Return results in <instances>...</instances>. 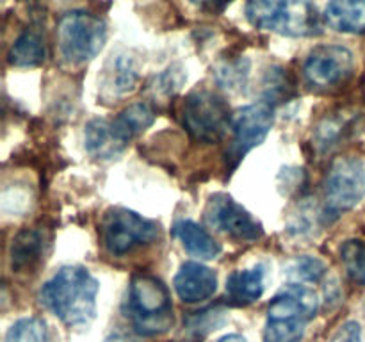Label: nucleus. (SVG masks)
Masks as SVG:
<instances>
[{
    "label": "nucleus",
    "instance_id": "nucleus-13",
    "mask_svg": "<svg viewBox=\"0 0 365 342\" xmlns=\"http://www.w3.org/2000/svg\"><path fill=\"white\" fill-rule=\"evenodd\" d=\"M139 82V64L130 52H116L106 63L102 73V91L107 96H123Z\"/></svg>",
    "mask_w": 365,
    "mask_h": 342
},
{
    "label": "nucleus",
    "instance_id": "nucleus-8",
    "mask_svg": "<svg viewBox=\"0 0 365 342\" xmlns=\"http://www.w3.org/2000/svg\"><path fill=\"white\" fill-rule=\"evenodd\" d=\"M365 196V164L356 157H341L331 164L324 182L328 212L339 214L355 209Z\"/></svg>",
    "mask_w": 365,
    "mask_h": 342
},
{
    "label": "nucleus",
    "instance_id": "nucleus-26",
    "mask_svg": "<svg viewBox=\"0 0 365 342\" xmlns=\"http://www.w3.org/2000/svg\"><path fill=\"white\" fill-rule=\"evenodd\" d=\"M187 75L184 73V68L178 66V64H173L168 70H164L163 73L155 75L150 82V91H153L155 98H170L173 96L178 89L182 88V84L185 82Z\"/></svg>",
    "mask_w": 365,
    "mask_h": 342
},
{
    "label": "nucleus",
    "instance_id": "nucleus-11",
    "mask_svg": "<svg viewBox=\"0 0 365 342\" xmlns=\"http://www.w3.org/2000/svg\"><path fill=\"white\" fill-rule=\"evenodd\" d=\"M319 309V298L303 284H287L267 306V321L307 324Z\"/></svg>",
    "mask_w": 365,
    "mask_h": 342
},
{
    "label": "nucleus",
    "instance_id": "nucleus-21",
    "mask_svg": "<svg viewBox=\"0 0 365 342\" xmlns=\"http://www.w3.org/2000/svg\"><path fill=\"white\" fill-rule=\"evenodd\" d=\"M324 273H327V264L310 255L296 256L285 266V274L291 284H314V281H319Z\"/></svg>",
    "mask_w": 365,
    "mask_h": 342
},
{
    "label": "nucleus",
    "instance_id": "nucleus-4",
    "mask_svg": "<svg viewBox=\"0 0 365 342\" xmlns=\"http://www.w3.org/2000/svg\"><path fill=\"white\" fill-rule=\"evenodd\" d=\"M107 41V25L84 9L66 11L57 21V45L70 64H86L95 59Z\"/></svg>",
    "mask_w": 365,
    "mask_h": 342
},
{
    "label": "nucleus",
    "instance_id": "nucleus-7",
    "mask_svg": "<svg viewBox=\"0 0 365 342\" xmlns=\"http://www.w3.org/2000/svg\"><path fill=\"white\" fill-rule=\"evenodd\" d=\"M274 123L273 105L267 102L250 103L232 116V145L227 152V162L235 167L246 153L266 141Z\"/></svg>",
    "mask_w": 365,
    "mask_h": 342
},
{
    "label": "nucleus",
    "instance_id": "nucleus-14",
    "mask_svg": "<svg viewBox=\"0 0 365 342\" xmlns=\"http://www.w3.org/2000/svg\"><path fill=\"white\" fill-rule=\"evenodd\" d=\"M84 145L86 150L93 157L109 160L120 155L125 146H127V142L118 135L113 121L96 118V120H91L86 125Z\"/></svg>",
    "mask_w": 365,
    "mask_h": 342
},
{
    "label": "nucleus",
    "instance_id": "nucleus-31",
    "mask_svg": "<svg viewBox=\"0 0 365 342\" xmlns=\"http://www.w3.org/2000/svg\"><path fill=\"white\" fill-rule=\"evenodd\" d=\"M217 342H246V338L242 337V335L230 333V335H225V337H221Z\"/></svg>",
    "mask_w": 365,
    "mask_h": 342
},
{
    "label": "nucleus",
    "instance_id": "nucleus-15",
    "mask_svg": "<svg viewBox=\"0 0 365 342\" xmlns=\"http://www.w3.org/2000/svg\"><path fill=\"white\" fill-rule=\"evenodd\" d=\"M45 253V235L38 228H24L11 242V269L14 273H27L36 269Z\"/></svg>",
    "mask_w": 365,
    "mask_h": 342
},
{
    "label": "nucleus",
    "instance_id": "nucleus-16",
    "mask_svg": "<svg viewBox=\"0 0 365 342\" xmlns=\"http://www.w3.org/2000/svg\"><path fill=\"white\" fill-rule=\"evenodd\" d=\"M175 237L180 241L182 248L192 256H198L203 260L216 259L221 253V246L209 232L198 223L191 219H180L173 227Z\"/></svg>",
    "mask_w": 365,
    "mask_h": 342
},
{
    "label": "nucleus",
    "instance_id": "nucleus-5",
    "mask_svg": "<svg viewBox=\"0 0 365 342\" xmlns=\"http://www.w3.org/2000/svg\"><path fill=\"white\" fill-rule=\"evenodd\" d=\"M102 242L110 255L123 256L141 244H150L159 237V224L139 216L134 210L114 207L103 214L100 223Z\"/></svg>",
    "mask_w": 365,
    "mask_h": 342
},
{
    "label": "nucleus",
    "instance_id": "nucleus-23",
    "mask_svg": "<svg viewBox=\"0 0 365 342\" xmlns=\"http://www.w3.org/2000/svg\"><path fill=\"white\" fill-rule=\"evenodd\" d=\"M250 75V63L248 59H228L221 61L216 66V78L223 88L230 91H242L246 88Z\"/></svg>",
    "mask_w": 365,
    "mask_h": 342
},
{
    "label": "nucleus",
    "instance_id": "nucleus-6",
    "mask_svg": "<svg viewBox=\"0 0 365 342\" xmlns=\"http://www.w3.org/2000/svg\"><path fill=\"white\" fill-rule=\"evenodd\" d=\"M182 120L189 134L203 142L217 141L232 123L227 102L210 89L189 93L182 109Z\"/></svg>",
    "mask_w": 365,
    "mask_h": 342
},
{
    "label": "nucleus",
    "instance_id": "nucleus-10",
    "mask_svg": "<svg viewBox=\"0 0 365 342\" xmlns=\"http://www.w3.org/2000/svg\"><path fill=\"white\" fill-rule=\"evenodd\" d=\"M355 71V56L342 45H319L309 53L303 75L312 88L330 89L348 81Z\"/></svg>",
    "mask_w": 365,
    "mask_h": 342
},
{
    "label": "nucleus",
    "instance_id": "nucleus-30",
    "mask_svg": "<svg viewBox=\"0 0 365 342\" xmlns=\"http://www.w3.org/2000/svg\"><path fill=\"white\" fill-rule=\"evenodd\" d=\"M103 342H134V341H132V338L128 337V335L116 331V333H110L109 337H107Z\"/></svg>",
    "mask_w": 365,
    "mask_h": 342
},
{
    "label": "nucleus",
    "instance_id": "nucleus-1",
    "mask_svg": "<svg viewBox=\"0 0 365 342\" xmlns=\"http://www.w3.org/2000/svg\"><path fill=\"white\" fill-rule=\"evenodd\" d=\"M98 281L86 267L64 266L39 291L43 305L66 326H88L96 314Z\"/></svg>",
    "mask_w": 365,
    "mask_h": 342
},
{
    "label": "nucleus",
    "instance_id": "nucleus-19",
    "mask_svg": "<svg viewBox=\"0 0 365 342\" xmlns=\"http://www.w3.org/2000/svg\"><path fill=\"white\" fill-rule=\"evenodd\" d=\"M46 48L41 34L25 31L13 41L7 50V63L16 68H34L45 61Z\"/></svg>",
    "mask_w": 365,
    "mask_h": 342
},
{
    "label": "nucleus",
    "instance_id": "nucleus-27",
    "mask_svg": "<svg viewBox=\"0 0 365 342\" xmlns=\"http://www.w3.org/2000/svg\"><path fill=\"white\" fill-rule=\"evenodd\" d=\"M264 91H266V100L264 102L271 103L280 102L282 98H287L291 91V82L285 75L284 68L273 66L267 70L266 78H264Z\"/></svg>",
    "mask_w": 365,
    "mask_h": 342
},
{
    "label": "nucleus",
    "instance_id": "nucleus-12",
    "mask_svg": "<svg viewBox=\"0 0 365 342\" xmlns=\"http://www.w3.org/2000/svg\"><path fill=\"white\" fill-rule=\"evenodd\" d=\"M173 287L184 303H198L214 296L217 289V276L203 264L185 262L175 276Z\"/></svg>",
    "mask_w": 365,
    "mask_h": 342
},
{
    "label": "nucleus",
    "instance_id": "nucleus-24",
    "mask_svg": "<svg viewBox=\"0 0 365 342\" xmlns=\"http://www.w3.org/2000/svg\"><path fill=\"white\" fill-rule=\"evenodd\" d=\"M6 342H50L48 328L39 317H24L9 328Z\"/></svg>",
    "mask_w": 365,
    "mask_h": 342
},
{
    "label": "nucleus",
    "instance_id": "nucleus-9",
    "mask_svg": "<svg viewBox=\"0 0 365 342\" xmlns=\"http://www.w3.org/2000/svg\"><path fill=\"white\" fill-rule=\"evenodd\" d=\"M205 223L210 228L230 235L232 239L245 242L259 241L262 237V224L232 196L225 192H217L209 198L205 205Z\"/></svg>",
    "mask_w": 365,
    "mask_h": 342
},
{
    "label": "nucleus",
    "instance_id": "nucleus-29",
    "mask_svg": "<svg viewBox=\"0 0 365 342\" xmlns=\"http://www.w3.org/2000/svg\"><path fill=\"white\" fill-rule=\"evenodd\" d=\"M334 342H362V330H360V324L355 321H348L346 324H342L341 330L335 335Z\"/></svg>",
    "mask_w": 365,
    "mask_h": 342
},
{
    "label": "nucleus",
    "instance_id": "nucleus-22",
    "mask_svg": "<svg viewBox=\"0 0 365 342\" xmlns=\"http://www.w3.org/2000/svg\"><path fill=\"white\" fill-rule=\"evenodd\" d=\"M225 321V312L221 309H207L202 312H196V316L189 317L184 324L185 341L200 342L210 331L217 330Z\"/></svg>",
    "mask_w": 365,
    "mask_h": 342
},
{
    "label": "nucleus",
    "instance_id": "nucleus-18",
    "mask_svg": "<svg viewBox=\"0 0 365 342\" xmlns=\"http://www.w3.org/2000/svg\"><path fill=\"white\" fill-rule=\"evenodd\" d=\"M227 294L237 305H250L264 294V267L237 269L228 276Z\"/></svg>",
    "mask_w": 365,
    "mask_h": 342
},
{
    "label": "nucleus",
    "instance_id": "nucleus-17",
    "mask_svg": "<svg viewBox=\"0 0 365 342\" xmlns=\"http://www.w3.org/2000/svg\"><path fill=\"white\" fill-rule=\"evenodd\" d=\"M324 20L334 31L346 34L365 32V0H335L324 7Z\"/></svg>",
    "mask_w": 365,
    "mask_h": 342
},
{
    "label": "nucleus",
    "instance_id": "nucleus-20",
    "mask_svg": "<svg viewBox=\"0 0 365 342\" xmlns=\"http://www.w3.org/2000/svg\"><path fill=\"white\" fill-rule=\"evenodd\" d=\"M153 121H155L153 107L146 102H135L128 105L127 109L121 110L116 120H113V123L118 135L128 145L130 139H134L135 135L143 134L146 128L152 127Z\"/></svg>",
    "mask_w": 365,
    "mask_h": 342
},
{
    "label": "nucleus",
    "instance_id": "nucleus-2",
    "mask_svg": "<svg viewBox=\"0 0 365 342\" xmlns=\"http://www.w3.org/2000/svg\"><path fill=\"white\" fill-rule=\"evenodd\" d=\"M127 316L143 337L163 335L173 326V305L164 281L152 274H138L128 287Z\"/></svg>",
    "mask_w": 365,
    "mask_h": 342
},
{
    "label": "nucleus",
    "instance_id": "nucleus-28",
    "mask_svg": "<svg viewBox=\"0 0 365 342\" xmlns=\"http://www.w3.org/2000/svg\"><path fill=\"white\" fill-rule=\"evenodd\" d=\"M341 256L348 267V273L365 285V246L362 242L348 241L341 248Z\"/></svg>",
    "mask_w": 365,
    "mask_h": 342
},
{
    "label": "nucleus",
    "instance_id": "nucleus-3",
    "mask_svg": "<svg viewBox=\"0 0 365 342\" xmlns=\"http://www.w3.org/2000/svg\"><path fill=\"white\" fill-rule=\"evenodd\" d=\"M246 18L262 31L291 38H312L323 32V20L310 2L294 0H255L246 4Z\"/></svg>",
    "mask_w": 365,
    "mask_h": 342
},
{
    "label": "nucleus",
    "instance_id": "nucleus-25",
    "mask_svg": "<svg viewBox=\"0 0 365 342\" xmlns=\"http://www.w3.org/2000/svg\"><path fill=\"white\" fill-rule=\"evenodd\" d=\"M346 130H348V121H346L344 118L327 116L323 121H319V125L316 127L314 141H316L317 148H319L321 152H328V150L334 148L335 145H339V141H341Z\"/></svg>",
    "mask_w": 365,
    "mask_h": 342
}]
</instances>
